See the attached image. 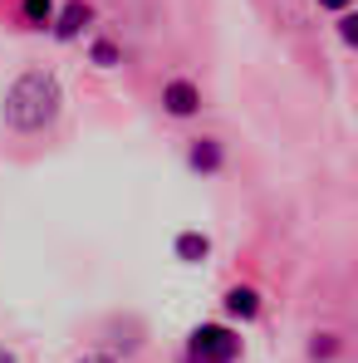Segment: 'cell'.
<instances>
[{
	"instance_id": "6da1fadb",
	"label": "cell",
	"mask_w": 358,
	"mask_h": 363,
	"mask_svg": "<svg viewBox=\"0 0 358 363\" xmlns=\"http://www.w3.org/2000/svg\"><path fill=\"white\" fill-rule=\"evenodd\" d=\"M64 104V89L50 69H25L10 89H5V123L15 133H45L55 128Z\"/></svg>"
},
{
	"instance_id": "7a4b0ae2",
	"label": "cell",
	"mask_w": 358,
	"mask_h": 363,
	"mask_svg": "<svg viewBox=\"0 0 358 363\" xmlns=\"http://www.w3.org/2000/svg\"><path fill=\"white\" fill-rule=\"evenodd\" d=\"M240 359V334L226 324H201L186 339V363H236Z\"/></svg>"
},
{
	"instance_id": "3957f363",
	"label": "cell",
	"mask_w": 358,
	"mask_h": 363,
	"mask_svg": "<svg viewBox=\"0 0 358 363\" xmlns=\"http://www.w3.org/2000/svg\"><path fill=\"white\" fill-rule=\"evenodd\" d=\"M162 113L167 118H196L201 113V89L191 79H167L162 84Z\"/></svg>"
},
{
	"instance_id": "277c9868",
	"label": "cell",
	"mask_w": 358,
	"mask_h": 363,
	"mask_svg": "<svg viewBox=\"0 0 358 363\" xmlns=\"http://www.w3.org/2000/svg\"><path fill=\"white\" fill-rule=\"evenodd\" d=\"M186 167L201 172V177H216V172L226 167V147H221V138H196V143L186 147Z\"/></svg>"
},
{
	"instance_id": "5b68a950",
	"label": "cell",
	"mask_w": 358,
	"mask_h": 363,
	"mask_svg": "<svg viewBox=\"0 0 358 363\" xmlns=\"http://www.w3.org/2000/svg\"><path fill=\"white\" fill-rule=\"evenodd\" d=\"M50 25H55V40H79V35L94 25V5H89V0H69Z\"/></svg>"
},
{
	"instance_id": "8992f818",
	"label": "cell",
	"mask_w": 358,
	"mask_h": 363,
	"mask_svg": "<svg viewBox=\"0 0 358 363\" xmlns=\"http://www.w3.org/2000/svg\"><path fill=\"white\" fill-rule=\"evenodd\" d=\"M172 250H177L181 265H201V260L211 255V236H206V231H181L177 241H172Z\"/></svg>"
},
{
	"instance_id": "52a82bcc",
	"label": "cell",
	"mask_w": 358,
	"mask_h": 363,
	"mask_svg": "<svg viewBox=\"0 0 358 363\" xmlns=\"http://www.w3.org/2000/svg\"><path fill=\"white\" fill-rule=\"evenodd\" d=\"M226 314L231 319H255L260 314V290L255 285H231L226 290Z\"/></svg>"
},
{
	"instance_id": "ba28073f",
	"label": "cell",
	"mask_w": 358,
	"mask_h": 363,
	"mask_svg": "<svg viewBox=\"0 0 358 363\" xmlns=\"http://www.w3.org/2000/svg\"><path fill=\"white\" fill-rule=\"evenodd\" d=\"M89 60L99 64V69H118V64H123V50L113 45V40H94V45H89Z\"/></svg>"
},
{
	"instance_id": "9c48e42d",
	"label": "cell",
	"mask_w": 358,
	"mask_h": 363,
	"mask_svg": "<svg viewBox=\"0 0 358 363\" xmlns=\"http://www.w3.org/2000/svg\"><path fill=\"white\" fill-rule=\"evenodd\" d=\"M20 10H25V25H35V30H45L55 20V0H25Z\"/></svg>"
},
{
	"instance_id": "30bf717a",
	"label": "cell",
	"mask_w": 358,
	"mask_h": 363,
	"mask_svg": "<svg viewBox=\"0 0 358 363\" xmlns=\"http://www.w3.org/2000/svg\"><path fill=\"white\" fill-rule=\"evenodd\" d=\"M334 354H339V334H314L309 359H334Z\"/></svg>"
},
{
	"instance_id": "8fae6325",
	"label": "cell",
	"mask_w": 358,
	"mask_h": 363,
	"mask_svg": "<svg viewBox=\"0 0 358 363\" xmlns=\"http://www.w3.org/2000/svg\"><path fill=\"white\" fill-rule=\"evenodd\" d=\"M339 40L344 45H358V15L354 10H339Z\"/></svg>"
},
{
	"instance_id": "7c38bea8",
	"label": "cell",
	"mask_w": 358,
	"mask_h": 363,
	"mask_svg": "<svg viewBox=\"0 0 358 363\" xmlns=\"http://www.w3.org/2000/svg\"><path fill=\"white\" fill-rule=\"evenodd\" d=\"M319 5H324V10H349L354 0H319Z\"/></svg>"
},
{
	"instance_id": "4fadbf2b",
	"label": "cell",
	"mask_w": 358,
	"mask_h": 363,
	"mask_svg": "<svg viewBox=\"0 0 358 363\" xmlns=\"http://www.w3.org/2000/svg\"><path fill=\"white\" fill-rule=\"evenodd\" d=\"M79 363H113V359H108V354H84Z\"/></svg>"
},
{
	"instance_id": "5bb4252c",
	"label": "cell",
	"mask_w": 358,
	"mask_h": 363,
	"mask_svg": "<svg viewBox=\"0 0 358 363\" xmlns=\"http://www.w3.org/2000/svg\"><path fill=\"white\" fill-rule=\"evenodd\" d=\"M0 363H15V354H10V349H0Z\"/></svg>"
}]
</instances>
